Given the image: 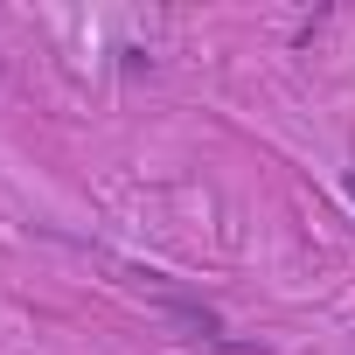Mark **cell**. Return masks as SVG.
<instances>
[{"label": "cell", "instance_id": "obj_1", "mask_svg": "<svg viewBox=\"0 0 355 355\" xmlns=\"http://www.w3.org/2000/svg\"><path fill=\"white\" fill-rule=\"evenodd\" d=\"M341 189H348V202H355V167H348V174H341Z\"/></svg>", "mask_w": 355, "mask_h": 355}]
</instances>
